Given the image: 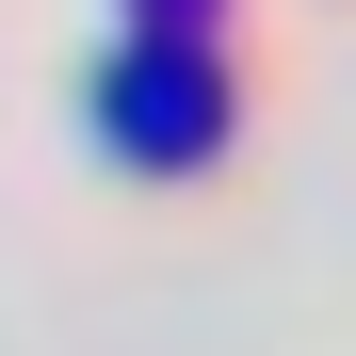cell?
<instances>
[{
  "label": "cell",
  "instance_id": "obj_1",
  "mask_svg": "<svg viewBox=\"0 0 356 356\" xmlns=\"http://www.w3.org/2000/svg\"><path fill=\"white\" fill-rule=\"evenodd\" d=\"M81 113H97V146H113V162L195 178V162L227 146V65H211V33H146V17H130V33L97 49Z\"/></svg>",
  "mask_w": 356,
  "mask_h": 356
},
{
  "label": "cell",
  "instance_id": "obj_2",
  "mask_svg": "<svg viewBox=\"0 0 356 356\" xmlns=\"http://www.w3.org/2000/svg\"><path fill=\"white\" fill-rule=\"evenodd\" d=\"M130 17H146V33H211L227 0H130Z\"/></svg>",
  "mask_w": 356,
  "mask_h": 356
}]
</instances>
